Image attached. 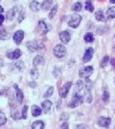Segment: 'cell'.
<instances>
[{
	"label": "cell",
	"instance_id": "13",
	"mask_svg": "<svg viewBox=\"0 0 115 129\" xmlns=\"http://www.w3.org/2000/svg\"><path fill=\"white\" fill-rule=\"evenodd\" d=\"M27 48L31 52H36L38 49V43L37 41H28Z\"/></svg>",
	"mask_w": 115,
	"mask_h": 129
},
{
	"label": "cell",
	"instance_id": "23",
	"mask_svg": "<svg viewBox=\"0 0 115 129\" xmlns=\"http://www.w3.org/2000/svg\"><path fill=\"white\" fill-rule=\"evenodd\" d=\"M106 14H107V16H108V17H110V18H113V17H115V8H114V7H111V8H109V9L107 10Z\"/></svg>",
	"mask_w": 115,
	"mask_h": 129
},
{
	"label": "cell",
	"instance_id": "28",
	"mask_svg": "<svg viewBox=\"0 0 115 129\" xmlns=\"http://www.w3.org/2000/svg\"><path fill=\"white\" fill-rule=\"evenodd\" d=\"M14 65H15V67H16L17 69H19V70H22V69H24V68H25V64H24V62H23V61H21V60L16 61Z\"/></svg>",
	"mask_w": 115,
	"mask_h": 129
},
{
	"label": "cell",
	"instance_id": "33",
	"mask_svg": "<svg viewBox=\"0 0 115 129\" xmlns=\"http://www.w3.org/2000/svg\"><path fill=\"white\" fill-rule=\"evenodd\" d=\"M27 110H28V106L27 105L23 106L22 115H21V118H22V119H26V118H27Z\"/></svg>",
	"mask_w": 115,
	"mask_h": 129
},
{
	"label": "cell",
	"instance_id": "15",
	"mask_svg": "<svg viewBox=\"0 0 115 129\" xmlns=\"http://www.w3.org/2000/svg\"><path fill=\"white\" fill-rule=\"evenodd\" d=\"M41 108L38 107L37 105H33L32 106V115L34 117H37V116H40L41 115Z\"/></svg>",
	"mask_w": 115,
	"mask_h": 129
},
{
	"label": "cell",
	"instance_id": "40",
	"mask_svg": "<svg viewBox=\"0 0 115 129\" xmlns=\"http://www.w3.org/2000/svg\"><path fill=\"white\" fill-rule=\"evenodd\" d=\"M111 64H112V66H113V68L115 69V57H114V58H112V59H111Z\"/></svg>",
	"mask_w": 115,
	"mask_h": 129
},
{
	"label": "cell",
	"instance_id": "7",
	"mask_svg": "<svg viewBox=\"0 0 115 129\" xmlns=\"http://www.w3.org/2000/svg\"><path fill=\"white\" fill-rule=\"evenodd\" d=\"M111 122V120L109 118H104L101 117L99 120H98V124L100 125L101 127H108Z\"/></svg>",
	"mask_w": 115,
	"mask_h": 129
},
{
	"label": "cell",
	"instance_id": "20",
	"mask_svg": "<svg viewBox=\"0 0 115 129\" xmlns=\"http://www.w3.org/2000/svg\"><path fill=\"white\" fill-rule=\"evenodd\" d=\"M15 12H16L15 8L10 10L9 12H8V14H7V19H8V20H13L14 17V15H15Z\"/></svg>",
	"mask_w": 115,
	"mask_h": 129
},
{
	"label": "cell",
	"instance_id": "31",
	"mask_svg": "<svg viewBox=\"0 0 115 129\" xmlns=\"http://www.w3.org/2000/svg\"><path fill=\"white\" fill-rule=\"evenodd\" d=\"M92 86H93V83H92L91 80H89V79H86V82L84 83V87L86 88L87 90H91Z\"/></svg>",
	"mask_w": 115,
	"mask_h": 129
},
{
	"label": "cell",
	"instance_id": "5",
	"mask_svg": "<svg viewBox=\"0 0 115 129\" xmlns=\"http://www.w3.org/2000/svg\"><path fill=\"white\" fill-rule=\"evenodd\" d=\"M71 85H72V82H71V81H69V82L65 83L64 85L60 88V96L62 98V99L66 98V96H67V94H68V92H69V89H70V87H71Z\"/></svg>",
	"mask_w": 115,
	"mask_h": 129
},
{
	"label": "cell",
	"instance_id": "3",
	"mask_svg": "<svg viewBox=\"0 0 115 129\" xmlns=\"http://www.w3.org/2000/svg\"><path fill=\"white\" fill-rule=\"evenodd\" d=\"M93 73V67L92 66H86V67H84V68H82V69L80 70V77L81 78H84L87 79L91 74Z\"/></svg>",
	"mask_w": 115,
	"mask_h": 129
},
{
	"label": "cell",
	"instance_id": "35",
	"mask_svg": "<svg viewBox=\"0 0 115 129\" xmlns=\"http://www.w3.org/2000/svg\"><path fill=\"white\" fill-rule=\"evenodd\" d=\"M108 60H109V57L107 56V55H106L104 58H103V62H102V67H106V64H107V62H108Z\"/></svg>",
	"mask_w": 115,
	"mask_h": 129
},
{
	"label": "cell",
	"instance_id": "42",
	"mask_svg": "<svg viewBox=\"0 0 115 129\" xmlns=\"http://www.w3.org/2000/svg\"><path fill=\"white\" fill-rule=\"evenodd\" d=\"M29 85L32 86V87H36V82H30L29 83Z\"/></svg>",
	"mask_w": 115,
	"mask_h": 129
},
{
	"label": "cell",
	"instance_id": "39",
	"mask_svg": "<svg viewBox=\"0 0 115 129\" xmlns=\"http://www.w3.org/2000/svg\"><path fill=\"white\" fill-rule=\"evenodd\" d=\"M4 16L2 15V14H0V25H2V23H3V21H4Z\"/></svg>",
	"mask_w": 115,
	"mask_h": 129
},
{
	"label": "cell",
	"instance_id": "22",
	"mask_svg": "<svg viewBox=\"0 0 115 129\" xmlns=\"http://www.w3.org/2000/svg\"><path fill=\"white\" fill-rule=\"evenodd\" d=\"M9 37V34L6 32L5 29H1L0 30V39L4 40V39H7V37Z\"/></svg>",
	"mask_w": 115,
	"mask_h": 129
},
{
	"label": "cell",
	"instance_id": "36",
	"mask_svg": "<svg viewBox=\"0 0 115 129\" xmlns=\"http://www.w3.org/2000/svg\"><path fill=\"white\" fill-rule=\"evenodd\" d=\"M108 99H109V93L107 92V91H104V95H103V100H104V102H107L108 101Z\"/></svg>",
	"mask_w": 115,
	"mask_h": 129
},
{
	"label": "cell",
	"instance_id": "1",
	"mask_svg": "<svg viewBox=\"0 0 115 129\" xmlns=\"http://www.w3.org/2000/svg\"><path fill=\"white\" fill-rule=\"evenodd\" d=\"M53 53H54L55 56H57L58 58H62V57H64L65 55H66V49H65V47L63 46V45L59 44V45H57V46L54 48Z\"/></svg>",
	"mask_w": 115,
	"mask_h": 129
},
{
	"label": "cell",
	"instance_id": "19",
	"mask_svg": "<svg viewBox=\"0 0 115 129\" xmlns=\"http://www.w3.org/2000/svg\"><path fill=\"white\" fill-rule=\"evenodd\" d=\"M53 4V0H44L42 2L41 7L43 10H49L51 8V6Z\"/></svg>",
	"mask_w": 115,
	"mask_h": 129
},
{
	"label": "cell",
	"instance_id": "43",
	"mask_svg": "<svg viewBox=\"0 0 115 129\" xmlns=\"http://www.w3.org/2000/svg\"><path fill=\"white\" fill-rule=\"evenodd\" d=\"M3 11H4V10L2 8V6H0V13H3Z\"/></svg>",
	"mask_w": 115,
	"mask_h": 129
},
{
	"label": "cell",
	"instance_id": "37",
	"mask_svg": "<svg viewBox=\"0 0 115 129\" xmlns=\"http://www.w3.org/2000/svg\"><path fill=\"white\" fill-rule=\"evenodd\" d=\"M19 15H20V16H19V18H18V22H21V21H22V19L24 18V12H21Z\"/></svg>",
	"mask_w": 115,
	"mask_h": 129
},
{
	"label": "cell",
	"instance_id": "6",
	"mask_svg": "<svg viewBox=\"0 0 115 129\" xmlns=\"http://www.w3.org/2000/svg\"><path fill=\"white\" fill-rule=\"evenodd\" d=\"M37 32L39 33L40 35H45L48 32V28H47V25L44 21H39L38 22V25H37Z\"/></svg>",
	"mask_w": 115,
	"mask_h": 129
},
{
	"label": "cell",
	"instance_id": "12",
	"mask_svg": "<svg viewBox=\"0 0 115 129\" xmlns=\"http://www.w3.org/2000/svg\"><path fill=\"white\" fill-rule=\"evenodd\" d=\"M14 88H15V94H16V100H17V102H18L19 104H21L23 102V98H24V96H23V92L19 89L17 85H14Z\"/></svg>",
	"mask_w": 115,
	"mask_h": 129
},
{
	"label": "cell",
	"instance_id": "26",
	"mask_svg": "<svg viewBox=\"0 0 115 129\" xmlns=\"http://www.w3.org/2000/svg\"><path fill=\"white\" fill-rule=\"evenodd\" d=\"M84 41L85 42H93L94 41V37L92 36V34L87 33L85 36H84Z\"/></svg>",
	"mask_w": 115,
	"mask_h": 129
},
{
	"label": "cell",
	"instance_id": "11",
	"mask_svg": "<svg viewBox=\"0 0 115 129\" xmlns=\"http://www.w3.org/2000/svg\"><path fill=\"white\" fill-rule=\"evenodd\" d=\"M23 37H24V33H23V31H17V32H15V34L14 35V42H15L16 44H20L23 39Z\"/></svg>",
	"mask_w": 115,
	"mask_h": 129
},
{
	"label": "cell",
	"instance_id": "34",
	"mask_svg": "<svg viewBox=\"0 0 115 129\" xmlns=\"http://www.w3.org/2000/svg\"><path fill=\"white\" fill-rule=\"evenodd\" d=\"M30 74H31V76L33 77L34 79H36V78H38V72H37V69H33L32 71L30 72Z\"/></svg>",
	"mask_w": 115,
	"mask_h": 129
},
{
	"label": "cell",
	"instance_id": "8",
	"mask_svg": "<svg viewBox=\"0 0 115 129\" xmlns=\"http://www.w3.org/2000/svg\"><path fill=\"white\" fill-rule=\"evenodd\" d=\"M93 53H94V51H93L92 48H87L86 51H85V53H84V55H83V62H88L89 60L91 59L92 56H93Z\"/></svg>",
	"mask_w": 115,
	"mask_h": 129
},
{
	"label": "cell",
	"instance_id": "25",
	"mask_svg": "<svg viewBox=\"0 0 115 129\" xmlns=\"http://www.w3.org/2000/svg\"><path fill=\"white\" fill-rule=\"evenodd\" d=\"M95 17L98 21H103L104 20V14H103V12L102 11H98L96 12V14H95Z\"/></svg>",
	"mask_w": 115,
	"mask_h": 129
},
{
	"label": "cell",
	"instance_id": "18",
	"mask_svg": "<svg viewBox=\"0 0 115 129\" xmlns=\"http://www.w3.org/2000/svg\"><path fill=\"white\" fill-rule=\"evenodd\" d=\"M44 123L41 120H36L32 125V129H43Z\"/></svg>",
	"mask_w": 115,
	"mask_h": 129
},
{
	"label": "cell",
	"instance_id": "24",
	"mask_svg": "<svg viewBox=\"0 0 115 129\" xmlns=\"http://www.w3.org/2000/svg\"><path fill=\"white\" fill-rule=\"evenodd\" d=\"M85 9L87 10L88 12H93L94 11V8H93V5L91 3V0H87L85 2Z\"/></svg>",
	"mask_w": 115,
	"mask_h": 129
},
{
	"label": "cell",
	"instance_id": "44",
	"mask_svg": "<svg viewBox=\"0 0 115 129\" xmlns=\"http://www.w3.org/2000/svg\"><path fill=\"white\" fill-rule=\"evenodd\" d=\"M110 1V3H112V4H114L115 3V0H109Z\"/></svg>",
	"mask_w": 115,
	"mask_h": 129
},
{
	"label": "cell",
	"instance_id": "41",
	"mask_svg": "<svg viewBox=\"0 0 115 129\" xmlns=\"http://www.w3.org/2000/svg\"><path fill=\"white\" fill-rule=\"evenodd\" d=\"M58 73H59V68H56V73H53L56 78L58 77Z\"/></svg>",
	"mask_w": 115,
	"mask_h": 129
},
{
	"label": "cell",
	"instance_id": "9",
	"mask_svg": "<svg viewBox=\"0 0 115 129\" xmlns=\"http://www.w3.org/2000/svg\"><path fill=\"white\" fill-rule=\"evenodd\" d=\"M20 56H21V51L19 49H16L12 53H7V57H9L11 59H17Z\"/></svg>",
	"mask_w": 115,
	"mask_h": 129
},
{
	"label": "cell",
	"instance_id": "16",
	"mask_svg": "<svg viewBox=\"0 0 115 129\" xmlns=\"http://www.w3.org/2000/svg\"><path fill=\"white\" fill-rule=\"evenodd\" d=\"M43 61H44V59H43V57H42L41 55H37V56H36V57L34 58L33 64H34V66L37 67V66H39V65L43 64Z\"/></svg>",
	"mask_w": 115,
	"mask_h": 129
},
{
	"label": "cell",
	"instance_id": "10",
	"mask_svg": "<svg viewBox=\"0 0 115 129\" xmlns=\"http://www.w3.org/2000/svg\"><path fill=\"white\" fill-rule=\"evenodd\" d=\"M70 34L67 31H64V32L60 33V39L62 43H68L70 41Z\"/></svg>",
	"mask_w": 115,
	"mask_h": 129
},
{
	"label": "cell",
	"instance_id": "4",
	"mask_svg": "<svg viewBox=\"0 0 115 129\" xmlns=\"http://www.w3.org/2000/svg\"><path fill=\"white\" fill-rule=\"evenodd\" d=\"M82 102H83V97H81L79 95H75L73 97V99H72L71 102L69 103V107L70 108H75V107H77L78 105H80Z\"/></svg>",
	"mask_w": 115,
	"mask_h": 129
},
{
	"label": "cell",
	"instance_id": "14",
	"mask_svg": "<svg viewBox=\"0 0 115 129\" xmlns=\"http://www.w3.org/2000/svg\"><path fill=\"white\" fill-rule=\"evenodd\" d=\"M41 107H42V110L44 111L45 113H48L50 111L51 107H52V102L50 101H44L41 103Z\"/></svg>",
	"mask_w": 115,
	"mask_h": 129
},
{
	"label": "cell",
	"instance_id": "27",
	"mask_svg": "<svg viewBox=\"0 0 115 129\" xmlns=\"http://www.w3.org/2000/svg\"><path fill=\"white\" fill-rule=\"evenodd\" d=\"M83 88V81H82V80H78L77 83H76V88H75V90H76L77 92H79V91H81Z\"/></svg>",
	"mask_w": 115,
	"mask_h": 129
},
{
	"label": "cell",
	"instance_id": "38",
	"mask_svg": "<svg viewBox=\"0 0 115 129\" xmlns=\"http://www.w3.org/2000/svg\"><path fill=\"white\" fill-rule=\"evenodd\" d=\"M61 129H69L68 128V124L66 122H63L62 125H61Z\"/></svg>",
	"mask_w": 115,
	"mask_h": 129
},
{
	"label": "cell",
	"instance_id": "21",
	"mask_svg": "<svg viewBox=\"0 0 115 129\" xmlns=\"http://www.w3.org/2000/svg\"><path fill=\"white\" fill-rule=\"evenodd\" d=\"M6 122H7V118H6V115H5L2 111H0V126L4 125Z\"/></svg>",
	"mask_w": 115,
	"mask_h": 129
},
{
	"label": "cell",
	"instance_id": "32",
	"mask_svg": "<svg viewBox=\"0 0 115 129\" xmlns=\"http://www.w3.org/2000/svg\"><path fill=\"white\" fill-rule=\"evenodd\" d=\"M53 92H54V88L49 87V88H48V90H47V92L44 94V98H49L50 96H52Z\"/></svg>",
	"mask_w": 115,
	"mask_h": 129
},
{
	"label": "cell",
	"instance_id": "30",
	"mask_svg": "<svg viewBox=\"0 0 115 129\" xmlns=\"http://www.w3.org/2000/svg\"><path fill=\"white\" fill-rule=\"evenodd\" d=\"M73 11H75V12H80L81 10H82V4L80 3V2H77V3H75V4L73 5Z\"/></svg>",
	"mask_w": 115,
	"mask_h": 129
},
{
	"label": "cell",
	"instance_id": "29",
	"mask_svg": "<svg viewBox=\"0 0 115 129\" xmlns=\"http://www.w3.org/2000/svg\"><path fill=\"white\" fill-rule=\"evenodd\" d=\"M57 11H58V5H55V7L52 9V11H51V13L49 14V18L52 19L54 16L56 15V14H57Z\"/></svg>",
	"mask_w": 115,
	"mask_h": 129
},
{
	"label": "cell",
	"instance_id": "2",
	"mask_svg": "<svg viewBox=\"0 0 115 129\" xmlns=\"http://www.w3.org/2000/svg\"><path fill=\"white\" fill-rule=\"evenodd\" d=\"M81 21H82V16L81 15H79V14H73V15H71L70 20H69L68 22L69 27L77 28L79 26V24L81 23Z\"/></svg>",
	"mask_w": 115,
	"mask_h": 129
},
{
	"label": "cell",
	"instance_id": "17",
	"mask_svg": "<svg viewBox=\"0 0 115 129\" xmlns=\"http://www.w3.org/2000/svg\"><path fill=\"white\" fill-rule=\"evenodd\" d=\"M39 6H40L39 3H38L37 1H35V0H34V1H32V2L30 3V9L32 10L33 12L36 13V12H37V11L39 10Z\"/></svg>",
	"mask_w": 115,
	"mask_h": 129
}]
</instances>
